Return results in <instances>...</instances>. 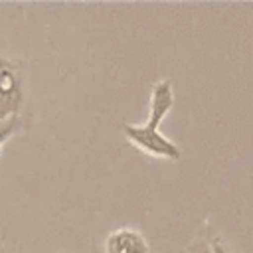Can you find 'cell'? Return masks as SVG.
I'll return each instance as SVG.
<instances>
[{
  "mask_svg": "<svg viewBox=\"0 0 253 253\" xmlns=\"http://www.w3.org/2000/svg\"><path fill=\"white\" fill-rule=\"evenodd\" d=\"M172 107H174L172 83H170V79H160L158 83L152 85V91H150L148 121L144 125H130V123L121 125V128H123L125 136L130 140V144H134L136 148H140L142 152H146L150 156L178 160L182 156L178 144L160 132V123L164 121V117L170 113Z\"/></svg>",
  "mask_w": 253,
  "mask_h": 253,
  "instance_id": "obj_1",
  "label": "cell"
},
{
  "mask_svg": "<svg viewBox=\"0 0 253 253\" xmlns=\"http://www.w3.org/2000/svg\"><path fill=\"white\" fill-rule=\"evenodd\" d=\"M24 103L22 81L14 69L0 73V125L12 117H18Z\"/></svg>",
  "mask_w": 253,
  "mask_h": 253,
  "instance_id": "obj_2",
  "label": "cell"
},
{
  "mask_svg": "<svg viewBox=\"0 0 253 253\" xmlns=\"http://www.w3.org/2000/svg\"><path fill=\"white\" fill-rule=\"evenodd\" d=\"M105 253H150V247L138 229L119 227L107 235Z\"/></svg>",
  "mask_w": 253,
  "mask_h": 253,
  "instance_id": "obj_3",
  "label": "cell"
},
{
  "mask_svg": "<svg viewBox=\"0 0 253 253\" xmlns=\"http://www.w3.org/2000/svg\"><path fill=\"white\" fill-rule=\"evenodd\" d=\"M20 126H22L20 115H18V117H12V119H8V121H4V123L0 125V148H2V144H4L16 130H20Z\"/></svg>",
  "mask_w": 253,
  "mask_h": 253,
  "instance_id": "obj_4",
  "label": "cell"
},
{
  "mask_svg": "<svg viewBox=\"0 0 253 253\" xmlns=\"http://www.w3.org/2000/svg\"><path fill=\"white\" fill-rule=\"evenodd\" d=\"M190 253H211V247H210V241L198 237L192 245H190Z\"/></svg>",
  "mask_w": 253,
  "mask_h": 253,
  "instance_id": "obj_5",
  "label": "cell"
},
{
  "mask_svg": "<svg viewBox=\"0 0 253 253\" xmlns=\"http://www.w3.org/2000/svg\"><path fill=\"white\" fill-rule=\"evenodd\" d=\"M210 247H211V253H231V251L223 245V241H221V239H217V237H211Z\"/></svg>",
  "mask_w": 253,
  "mask_h": 253,
  "instance_id": "obj_6",
  "label": "cell"
},
{
  "mask_svg": "<svg viewBox=\"0 0 253 253\" xmlns=\"http://www.w3.org/2000/svg\"><path fill=\"white\" fill-rule=\"evenodd\" d=\"M14 67H16V65H14L8 57L0 55V73H2V71H8V69H14Z\"/></svg>",
  "mask_w": 253,
  "mask_h": 253,
  "instance_id": "obj_7",
  "label": "cell"
}]
</instances>
